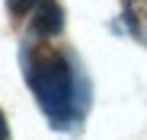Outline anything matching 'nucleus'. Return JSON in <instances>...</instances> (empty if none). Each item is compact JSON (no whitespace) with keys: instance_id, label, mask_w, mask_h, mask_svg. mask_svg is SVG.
Masks as SVG:
<instances>
[{"instance_id":"obj_1","label":"nucleus","mask_w":147,"mask_h":140,"mask_svg":"<svg viewBox=\"0 0 147 140\" xmlns=\"http://www.w3.org/2000/svg\"><path fill=\"white\" fill-rule=\"evenodd\" d=\"M22 73L32 89L38 108L51 127L67 131L77 124L80 108H77V67L61 51L29 45L22 51Z\"/></svg>"},{"instance_id":"obj_2","label":"nucleus","mask_w":147,"mask_h":140,"mask_svg":"<svg viewBox=\"0 0 147 140\" xmlns=\"http://www.w3.org/2000/svg\"><path fill=\"white\" fill-rule=\"evenodd\" d=\"M64 29V13L55 0H42L35 7V16H32V32L42 35V38H51Z\"/></svg>"},{"instance_id":"obj_3","label":"nucleus","mask_w":147,"mask_h":140,"mask_svg":"<svg viewBox=\"0 0 147 140\" xmlns=\"http://www.w3.org/2000/svg\"><path fill=\"white\" fill-rule=\"evenodd\" d=\"M38 3H42V0H7V10H10V13H16V16H22V13L35 10Z\"/></svg>"},{"instance_id":"obj_4","label":"nucleus","mask_w":147,"mask_h":140,"mask_svg":"<svg viewBox=\"0 0 147 140\" xmlns=\"http://www.w3.org/2000/svg\"><path fill=\"white\" fill-rule=\"evenodd\" d=\"M7 134H10L7 131V118H3V111H0V140H7Z\"/></svg>"}]
</instances>
